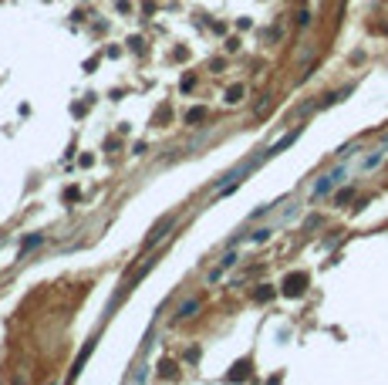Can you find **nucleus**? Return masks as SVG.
Masks as SVG:
<instances>
[{
    "label": "nucleus",
    "mask_w": 388,
    "mask_h": 385,
    "mask_svg": "<svg viewBox=\"0 0 388 385\" xmlns=\"http://www.w3.org/2000/svg\"><path fill=\"white\" fill-rule=\"evenodd\" d=\"M172 227H176V213H166V216H162V220H159V223H155L152 230H149V237H145L142 247L149 250V247H155V243H162V240L169 237V230H172Z\"/></svg>",
    "instance_id": "1"
},
{
    "label": "nucleus",
    "mask_w": 388,
    "mask_h": 385,
    "mask_svg": "<svg viewBox=\"0 0 388 385\" xmlns=\"http://www.w3.org/2000/svg\"><path fill=\"white\" fill-rule=\"evenodd\" d=\"M297 136H300V129H294V132H287V136L280 139L277 146H270V149H267V156H277V152H284V149H287V146H294V142H297Z\"/></svg>",
    "instance_id": "5"
},
{
    "label": "nucleus",
    "mask_w": 388,
    "mask_h": 385,
    "mask_svg": "<svg viewBox=\"0 0 388 385\" xmlns=\"http://www.w3.org/2000/svg\"><path fill=\"white\" fill-rule=\"evenodd\" d=\"M240 98H243V88H240V85H236V88H230V91H226V102H230V105H236V102H240Z\"/></svg>",
    "instance_id": "7"
},
{
    "label": "nucleus",
    "mask_w": 388,
    "mask_h": 385,
    "mask_svg": "<svg viewBox=\"0 0 388 385\" xmlns=\"http://www.w3.org/2000/svg\"><path fill=\"white\" fill-rule=\"evenodd\" d=\"M41 240H44L41 233H34V237H27V240H24V247H21V250H34L37 243H41Z\"/></svg>",
    "instance_id": "8"
},
{
    "label": "nucleus",
    "mask_w": 388,
    "mask_h": 385,
    "mask_svg": "<svg viewBox=\"0 0 388 385\" xmlns=\"http://www.w3.org/2000/svg\"><path fill=\"white\" fill-rule=\"evenodd\" d=\"M355 152H358V146H344L341 152H338V156H341V159H348V156H355Z\"/></svg>",
    "instance_id": "13"
},
{
    "label": "nucleus",
    "mask_w": 388,
    "mask_h": 385,
    "mask_svg": "<svg viewBox=\"0 0 388 385\" xmlns=\"http://www.w3.org/2000/svg\"><path fill=\"white\" fill-rule=\"evenodd\" d=\"M267 237H270V230H267V227H264V230H256V233H253V237H250V240H253V243H264V240H267Z\"/></svg>",
    "instance_id": "10"
},
{
    "label": "nucleus",
    "mask_w": 388,
    "mask_h": 385,
    "mask_svg": "<svg viewBox=\"0 0 388 385\" xmlns=\"http://www.w3.org/2000/svg\"><path fill=\"white\" fill-rule=\"evenodd\" d=\"M270 297H274L270 287H260V291H256V301H270Z\"/></svg>",
    "instance_id": "11"
},
{
    "label": "nucleus",
    "mask_w": 388,
    "mask_h": 385,
    "mask_svg": "<svg viewBox=\"0 0 388 385\" xmlns=\"http://www.w3.org/2000/svg\"><path fill=\"white\" fill-rule=\"evenodd\" d=\"M381 159H385V149H378L375 156H368L365 162H361V169H375V166H378V162H381Z\"/></svg>",
    "instance_id": "6"
},
{
    "label": "nucleus",
    "mask_w": 388,
    "mask_h": 385,
    "mask_svg": "<svg viewBox=\"0 0 388 385\" xmlns=\"http://www.w3.org/2000/svg\"><path fill=\"white\" fill-rule=\"evenodd\" d=\"M351 196H355V189H344V192H338V203H348Z\"/></svg>",
    "instance_id": "14"
},
{
    "label": "nucleus",
    "mask_w": 388,
    "mask_h": 385,
    "mask_svg": "<svg viewBox=\"0 0 388 385\" xmlns=\"http://www.w3.org/2000/svg\"><path fill=\"white\" fill-rule=\"evenodd\" d=\"M344 176H348V169H334V172H328V176H321V179L314 182V189H310V196H314V200H321V196H328V192L334 189V186H338V182L344 179Z\"/></svg>",
    "instance_id": "2"
},
{
    "label": "nucleus",
    "mask_w": 388,
    "mask_h": 385,
    "mask_svg": "<svg viewBox=\"0 0 388 385\" xmlns=\"http://www.w3.org/2000/svg\"><path fill=\"white\" fill-rule=\"evenodd\" d=\"M200 307H203L200 297H186V301H182V304L176 307V317H192L196 311H200Z\"/></svg>",
    "instance_id": "4"
},
{
    "label": "nucleus",
    "mask_w": 388,
    "mask_h": 385,
    "mask_svg": "<svg viewBox=\"0 0 388 385\" xmlns=\"http://www.w3.org/2000/svg\"><path fill=\"white\" fill-rule=\"evenodd\" d=\"M203 115H206V112H203V108H192V112H189V115H186V122H200Z\"/></svg>",
    "instance_id": "12"
},
{
    "label": "nucleus",
    "mask_w": 388,
    "mask_h": 385,
    "mask_svg": "<svg viewBox=\"0 0 388 385\" xmlns=\"http://www.w3.org/2000/svg\"><path fill=\"white\" fill-rule=\"evenodd\" d=\"M236 261H240V257H236V253H233V250H230V253L223 257V264H220V267H223V271H226V267H233V264H236Z\"/></svg>",
    "instance_id": "9"
},
{
    "label": "nucleus",
    "mask_w": 388,
    "mask_h": 385,
    "mask_svg": "<svg viewBox=\"0 0 388 385\" xmlns=\"http://www.w3.org/2000/svg\"><path fill=\"white\" fill-rule=\"evenodd\" d=\"M304 287H307V274H290L287 281H284V294H287V297H300V294H304Z\"/></svg>",
    "instance_id": "3"
}]
</instances>
